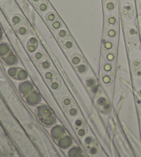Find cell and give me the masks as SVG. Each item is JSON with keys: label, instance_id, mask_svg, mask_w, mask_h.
Here are the masks:
<instances>
[{"label": "cell", "instance_id": "7a4b0ae2", "mask_svg": "<svg viewBox=\"0 0 141 157\" xmlns=\"http://www.w3.org/2000/svg\"><path fill=\"white\" fill-rule=\"evenodd\" d=\"M32 88V86H31L30 84L27 83V82L22 83L20 86V90L23 94H26L27 92H29Z\"/></svg>", "mask_w": 141, "mask_h": 157}, {"label": "cell", "instance_id": "52a82bcc", "mask_svg": "<svg viewBox=\"0 0 141 157\" xmlns=\"http://www.w3.org/2000/svg\"><path fill=\"white\" fill-rule=\"evenodd\" d=\"M19 32H20L21 34H24V33H26V29H24V28H22V29H21L20 30H19Z\"/></svg>", "mask_w": 141, "mask_h": 157}, {"label": "cell", "instance_id": "6da1fadb", "mask_svg": "<svg viewBox=\"0 0 141 157\" xmlns=\"http://www.w3.org/2000/svg\"><path fill=\"white\" fill-rule=\"evenodd\" d=\"M0 56L6 61V63L9 65H13L17 61L15 55L11 52L9 47L5 44H0Z\"/></svg>", "mask_w": 141, "mask_h": 157}, {"label": "cell", "instance_id": "5b68a950", "mask_svg": "<svg viewBox=\"0 0 141 157\" xmlns=\"http://www.w3.org/2000/svg\"><path fill=\"white\" fill-rule=\"evenodd\" d=\"M47 8V6H46V5H45V4H41V6H40V9L41 10H45Z\"/></svg>", "mask_w": 141, "mask_h": 157}, {"label": "cell", "instance_id": "277c9868", "mask_svg": "<svg viewBox=\"0 0 141 157\" xmlns=\"http://www.w3.org/2000/svg\"><path fill=\"white\" fill-rule=\"evenodd\" d=\"M114 7V6L112 4V3H109V4H108V8H109V9H113Z\"/></svg>", "mask_w": 141, "mask_h": 157}, {"label": "cell", "instance_id": "8fae6325", "mask_svg": "<svg viewBox=\"0 0 141 157\" xmlns=\"http://www.w3.org/2000/svg\"><path fill=\"white\" fill-rule=\"evenodd\" d=\"M33 1H35V2H38V1H39V0H33Z\"/></svg>", "mask_w": 141, "mask_h": 157}, {"label": "cell", "instance_id": "30bf717a", "mask_svg": "<svg viewBox=\"0 0 141 157\" xmlns=\"http://www.w3.org/2000/svg\"><path fill=\"white\" fill-rule=\"evenodd\" d=\"M2 32L1 28H0V39H2Z\"/></svg>", "mask_w": 141, "mask_h": 157}, {"label": "cell", "instance_id": "9c48e42d", "mask_svg": "<svg viewBox=\"0 0 141 157\" xmlns=\"http://www.w3.org/2000/svg\"><path fill=\"white\" fill-rule=\"evenodd\" d=\"M66 46H67V47H68V48H70L72 46V44L70 43V42H67V44H66Z\"/></svg>", "mask_w": 141, "mask_h": 157}, {"label": "cell", "instance_id": "ba28073f", "mask_svg": "<svg viewBox=\"0 0 141 157\" xmlns=\"http://www.w3.org/2000/svg\"><path fill=\"white\" fill-rule=\"evenodd\" d=\"M59 35H60L61 37H64V36L66 35V33H65L64 31H61V32H60V33H59Z\"/></svg>", "mask_w": 141, "mask_h": 157}, {"label": "cell", "instance_id": "3957f363", "mask_svg": "<svg viewBox=\"0 0 141 157\" xmlns=\"http://www.w3.org/2000/svg\"><path fill=\"white\" fill-rule=\"evenodd\" d=\"M16 73V70L15 68H11L9 71V74L11 76H14Z\"/></svg>", "mask_w": 141, "mask_h": 157}, {"label": "cell", "instance_id": "8992f818", "mask_svg": "<svg viewBox=\"0 0 141 157\" xmlns=\"http://www.w3.org/2000/svg\"><path fill=\"white\" fill-rule=\"evenodd\" d=\"M59 26H60V24H59V22H55V23L54 24V27L55 28V29H58Z\"/></svg>", "mask_w": 141, "mask_h": 157}]
</instances>
